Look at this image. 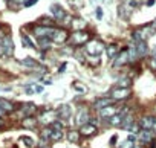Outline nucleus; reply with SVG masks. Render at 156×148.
Instances as JSON below:
<instances>
[{
  "mask_svg": "<svg viewBox=\"0 0 156 148\" xmlns=\"http://www.w3.org/2000/svg\"><path fill=\"white\" fill-rule=\"evenodd\" d=\"M69 38H70L72 46H83V44H87L90 41V35L86 31H75Z\"/></svg>",
  "mask_w": 156,
  "mask_h": 148,
  "instance_id": "obj_1",
  "label": "nucleus"
},
{
  "mask_svg": "<svg viewBox=\"0 0 156 148\" xmlns=\"http://www.w3.org/2000/svg\"><path fill=\"white\" fill-rule=\"evenodd\" d=\"M14 53V43L11 40L9 35L2 37L0 38V55H5V57H11Z\"/></svg>",
  "mask_w": 156,
  "mask_h": 148,
  "instance_id": "obj_2",
  "label": "nucleus"
},
{
  "mask_svg": "<svg viewBox=\"0 0 156 148\" xmlns=\"http://www.w3.org/2000/svg\"><path fill=\"white\" fill-rule=\"evenodd\" d=\"M103 50H104V44H103L100 40H90V41L86 44V52H87V55L100 57Z\"/></svg>",
  "mask_w": 156,
  "mask_h": 148,
  "instance_id": "obj_3",
  "label": "nucleus"
},
{
  "mask_svg": "<svg viewBox=\"0 0 156 148\" xmlns=\"http://www.w3.org/2000/svg\"><path fill=\"white\" fill-rule=\"evenodd\" d=\"M132 95V89L130 87H115L110 90V98L113 101H122L127 99Z\"/></svg>",
  "mask_w": 156,
  "mask_h": 148,
  "instance_id": "obj_4",
  "label": "nucleus"
},
{
  "mask_svg": "<svg viewBox=\"0 0 156 148\" xmlns=\"http://www.w3.org/2000/svg\"><path fill=\"white\" fill-rule=\"evenodd\" d=\"M54 31H55V28L41 26V25L34 28V34H35V37H37V38H44V37L51 38V37H52V34H54Z\"/></svg>",
  "mask_w": 156,
  "mask_h": 148,
  "instance_id": "obj_5",
  "label": "nucleus"
},
{
  "mask_svg": "<svg viewBox=\"0 0 156 148\" xmlns=\"http://www.w3.org/2000/svg\"><path fill=\"white\" fill-rule=\"evenodd\" d=\"M130 61V58H129V49H122L118 55H116V58H115V61H113V67H122L124 64H127Z\"/></svg>",
  "mask_w": 156,
  "mask_h": 148,
  "instance_id": "obj_6",
  "label": "nucleus"
},
{
  "mask_svg": "<svg viewBox=\"0 0 156 148\" xmlns=\"http://www.w3.org/2000/svg\"><path fill=\"white\" fill-rule=\"evenodd\" d=\"M89 121V112L86 107H80L78 108V113H76V118H75V122L76 124H80V125H84L87 124Z\"/></svg>",
  "mask_w": 156,
  "mask_h": 148,
  "instance_id": "obj_7",
  "label": "nucleus"
},
{
  "mask_svg": "<svg viewBox=\"0 0 156 148\" xmlns=\"http://www.w3.org/2000/svg\"><path fill=\"white\" fill-rule=\"evenodd\" d=\"M67 38H69V34H67L66 29H55L52 37H51V40L55 41V43H64Z\"/></svg>",
  "mask_w": 156,
  "mask_h": 148,
  "instance_id": "obj_8",
  "label": "nucleus"
},
{
  "mask_svg": "<svg viewBox=\"0 0 156 148\" xmlns=\"http://www.w3.org/2000/svg\"><path fill=\"white\" fill-rule=\"evenodd\" d=\"M35 110H37L35 104H32V102H26V104H23V105H22V108H20V115H22V116H23V119H25V118L32 116V115L35 113Z\"/></svg>",
  "mask_w": 156,
  "mask_h": 148,
  "instance_id": "obj_9",
  "label": "nucleus"
},
{
  "mask_svg": "<svg viewBox=\"0 0 156 148\" xmlns=\"http://www.w3.org/2000/svg\"><path fill=\"white\" fill-rule=\"evenodd\" d=\"M70 115H72V108H70V105H67V104L60 105L58 110H57V116H58L60 119H63V121H67V119L70 118Z\"/></svg>",
  "mask_w": 156,
  "mask_h": 148,
  "instance_id": "obj_10",
  "label": "nucleus"
},
{
  "mask_svg": "<svg viewBox=\"0 0 156 148\" xmlns=\"http://www.w3.org/2000/svg\"><path fill=\"white\" fill-rule=\"evenodd\" d=\"M80 133H81V136H92V134L98 133V128H97L95 124L87 122V124H84V125L80 127Z\"/></svg>",
  "mask_w": 156,
  "mask_h": 148,
  "instance_id": "obj_11",
  "label": "nucleus"
},
{
  "mask_svg": "<svg viewBox=\"0 0 156 148\" xmlns=\"http://www.w3.org/2000/svg\"><path fill=\"white\" fill-rule=\"evenodd\" d=\"M51 12H52V15L55 17V20H60V22L67 17L66 11H64L60 5H52V6H51Z\"/></svg>",
  "mask_w": 156,
  "mask_h": 148,
  "instance_id": "obj_12",
  "label": "nucleus"
},
{
  "mask_svg": "<svg viewBox=\"0 0 156 148\" xmlns=\"http://www.w3.org/2000/svg\"><path fill=\"white\" fill-rule=\"evenodd\" d=\"M154 124H156V118H153V116H144L139 121V125L142 127V130H151V128H154Z\"/></svg>",
  "mask_w": 156,
  "mask_h": 148,
  "instance_id": "obj_13",
  "label": "nucleus"
},
{
  "mask_svg": "<svg viewBox=\"0 0 156 148\" xmlns=\"http://www.w3.org/2000/svg\"><path fill=\"white\" fill-rule=\"evenodd\" d=\"M0 110L3 113H12L16 110V105L14 102H11L9 99H5V98H0Z\"/></svg>",
  "mask_w": 156,
  "mask_h": 148,
  "instance_id": "obj_14",
  "label": "nucleus"
},
{
  "mask_svg": "<svg viewBox=\"0 0 156 148\" xmlns=\"http://www.w3.org/2000/svg\"><path fill=\"white\" fill-rule=\"evenodd\" d=\"M112 104H113V99L112 98H100V99H97L94 102V107L98 108V110H103V108H106V107H109Z\"/></svg>",
  "mask_w": 156,
  "mask_h": 148,
  "instance_id": "obj_15",
  "label": "nucleus"
},
{
  "mask_svg": "<svg viewBox=\"0 0 156 148\" xmlns=\"http://www.w3.org/2000/svg\"><path fill=\"white\" fill-rule=\"evenodd\" d=\"M139 139H141V142H144V143H150V142L153 140V133H151V130H141V131H139Z\"/></svg>",
  "mask_w": 156,
  "mask_h": 148,
  "instance_id": "obj_16",
  "label": "nucleus"
},
{
  "mask_svg": "<svg viewBox=\"0 0 156 148\" xmlns=\"http://www.w3.org/2000/svg\"><path fill=\"white\" fill-rule=\"evenodd\" d=\"M135 47H136V53H138V57H144V55L148 52V49H147V43H145V41L135 43Z\"/></svg>",
  "mask_w": 156,
  "mask_h": 148,
  "instance_id": "obj_17",
  "label": "nucleus"
},
{
  "mask_svg": "<svg viewBox=\"0 0 156 148\" xmlns=\"http://www.w3.org/2000/svg\"><path fill=\"white\" fill-rule=\"evenodd\" d=\"M100 115H101V118H109V119H110L113 115H116V108H115L113 105H109V107L100 110Z\"/></svg>",
  "mask_w": 156,
  "mask_h": 148,
  "instance_id": "obj_18",
  "label": "nucleus"
},
{
  "mask_svg": "<svg viewBox=\"0 0 156 148\" xmlns=\"http://www.w3.org/2000/svg\"><path fill=\"white\" fill-rule=\"evenodd\" d=\"M80 136H81V133L80 131H75V130H70L67 133V139L72 143H80Z\"/></svg>",
  "mask_w": 156,
  "mask_h": 148,
  "instance_id": "obj_19",
  "label": "nucleus"
},
{
  "mask_svg": "<svg viewBox=\"0 0 156 148\" xmlns=\"http://www.w3.org/2000/svg\"><path fill=\"white\" fill-rule=\"evenodd\" d=\"M119 53V49H118V46L116 44H110L109 47H107V58L109 60H113V58H116V55Z\"/></svg>",
  "mask_w": 156,
  "mask_h": 148,
  "instance_id": "obj_20",
  "label": "nucleus"
},
{
  "mask_svg": "<svg viewBox=\"0 0 156 148\" xmlns=\"http://www.w3.org/2000/svg\"><path fill=\"white\" fill-rule=\"evenodd\" d=\"M22 125H23L25 128H35L37 121H35L32 116H29V118H25V119L22 121Z\"/></svg>",
  "mask_w": 156,
  "mask_h": 148,
  "instance_id": "obj_21",
  "label": "nucleus"
},
{
  "mask_svg": "<svg viewBox=\"0 0 156 148\" xmlns=\"http://www.w3.org/2000/svg\"><path fill=\"white\" fill-rule=\"evenodd\" d=\"M72 89L76 90V92H80V93H86L87 92V87L83 83H80V81H73L72 83Z\"/></svg>",
  "mask_w": 156,
  "mask_h": 148,
  "instance_id": "obj_22",
  "label": "nucleus"
},
{
  "mask_svg": "<svg viewBox=\"0 0 156 148\" xmlns=\"http://www.w3.org/2000/svg\"><path fill=\"white\" fill-rule=\"evenodd\" d=\"M132 119H133V118H132V115H130V113H129V115H126V118L122 119V122H121V125H119V127H121V128H124V130H129V128H130V125L133 124V121H132Z\"/></svg>",
  "mask_w": 156,
  "mask_h": 148,
  "instance_id": "obj_23",
  "label": "nucleus"
},
{
  "mask_svg": "<svg viewBox=\"0 0 156 148\" xmlns=\"http://www.w3.org/2000/svg\"><path fill=\"white\" fill-rule=\"evenodd\" d=\"M20 64H23L26 67H38V63L34 58H23V60H20Z\"/></svg>",
  "mask_w": 156,
  "mask_h": 148,
  "instance_id": "obj_24",
  "label": "nucleus"
},
{
  "mask_svg": "<svg viewBox=\"0 0 156 148\" xmlns=\"http://www.w3.org/2000/svg\"><path fill=\"white\" fill-rule=\"evenodd\" d=\"M19 142H20V143H25V145H23L25 148H34V140H32L31 137H28V136H22V137L19 139Z\"/></svg>",
  "mask_w": 156,
  "mask_h": 148,
  "instance_id": "obj_25",
  "label": "nucleus"
},
{
  "mask_svg": "<svg viewBox=\"0 0 156 148\" xmlns=\"http://www.w3.org/2000/svg\"><path fill=\"white\" fill-rule=\"evenodd\" d=\"M72 26L75 28V31H83V28L86 26V22L81 19H75V20H72Z\"/></svg>",
  "mask_w": 156,
  "mask_h": 148,
  "instance_id": "obj_26",
  "label": "nucleus"
},
{
  "mask_svg": "<svg viewBox=\"0 0 156 148\" xmlns=\"http://www.w3.org/2000/svg\"><path fill=\"white\" fill-rule=\"evenodd\" d=\"M51 38H48V37H44V38H38V44L43 47V49H48L49 46H51Z\"/></svg>",
  "mask_w": 156,
  "mask_h": 148,
  "instance_id": "obj_27",
  "label": "nucleus"
},
{
  "mask_svg": "<svg viewBox=\"0 0 156 148\" xmlns=\"http://www.w3.org/2000/svg\"><path fill=\"white\" fill-rule=\"evenodd\" d=\"M22 43H23V46H25V47H34V43L29 40V37H28V35H22Z\"/></svg>",
  "mask_w": 156,
  "mask_h": 148,
  "instance_id": "obj_28",
  "label": "nucleus"
},
{
  "mask_svg": "<svg viewBox=\"0 0 156 148\" xmlns=\"http://www.w3.org/2000/svg\"><path fill=\"white\" fill-rule=\"evenodd\" d=\"M51 127V125H49ZM63 137V133L61 131H57V130H52V133H51V140H60Z\"/></svg>",
  "mask_w": 156,
  "mask_h": 148,
  "instance_id": "obj_29",
  "label": "nucleus"
},
{
  "mask_svg": "<svg viewBox=\"0 0 156 148\" xmlns=\"http://www.w3.org/2000/svg\"><path fill=\"white\" fill-rule=\"evenodd\" d=\"M130 84H132V80L130 78H122V80L118 81V86L119 87H130Z\"/></svg>",
  "mask_w": 156,
  "mask_h": 148,
  "instance_id": "obj_30",
  "label": "nucleus"
},
{
  "mask_svg": "<svg viewBox=\"0 0 156 148\" xmlns=\"http://www.w3.org/2000/svg\"><path fill=\"white\" fill-rule=\"evenodd\" d=\"M40 25H41V26H49V28H52L54 22H52L51 19H48V17H43V19H40Z\"/></svg>",
  "mask_w": 156,
  "mask_h": 148,
  "instance_id": "obj_31",
  "label": "nucleus"
},
{
  "mask_svg": "<svg viewBox=\"0 0 156 148\" xmlns=\"http://www.w3.org/2000/svg\"><path fill=\"white\" fill-rule=\"evenodd\" d=\"M51 128H52V130H57V131H61V130H63V124H61L60 121H54V122L51 124Z\"/></svg>",
  "mask_w": 156,
  "mask_h": 148,
  "instance_id": "obj_32",
  "label": "nucleus"
},
{
  "mask_svg": "<svg viewBox=\"0 0 156 148\" xmlns=\"http://www.w3.org/2000/svg\"><path fill=\"white\" fill-rule=\"evenodd\" d=\"M121 148H135V145H133V142H132V140H129V139H127V140L121 145Z\"/></svg>",
  "mask_w": 156,
  "mask_h": 148,
  "instance_id": "obj_33",
  "label": "nucleus"
},
{
  "mask_svg": "<svg viewBox=\"0 0 156 148\" xmlns=\"http://www.w3.org/2000/svg\"><path fill=\"white\" fill-rule=\"evenodd\" d=\"M148 66H150V69H151V70H154V72H156V58H151V60H150V63H148Z\"/></svg>",
  "mask_w": 156,
  "mask_h": 148,
  "instance_id": "obj_34",
  "label": "nucleus"
},
{
  "mask_svg": "<svg viewBox=\"0 0 156 148\" xmlns=\"http://www.w3.org/2000/svg\"><path fill=\"white\" fill-rule=\"evenodd\" d=\"M37 3V0H25V3H23V6H32V5H35Z\"/></svg>",
  "mask_w": 156,
  "mask_h": 148,
  "instance_id": "obj_35",
  "label": "nucleus"
},
{
  "mask_svg": "<svg viewBox=\"0 0 156 148\" xmlns=\"http://www.w3.org/2000/svg\"><path fill=\"white\" fill-rule=\"evenodd\" d=\"M97 19H98V20L103 19V9H101V8H97Z\"/></svg>",
  "mask_w": 156,
  "mask_h": 148,
  "instance_id": "obj_36",
  "label": "nucleus"
},
{
  "mask_svg": "<svg viewBox=\"0 0 156 148\" xmlns=\"http://www.w3.org/2000/svg\"><path fill=\"white\" fill-rule=\"evenodd\" d=\"M64 70H66V63H63V64L60 66V69H58V72H60V73H63Z\"/></svg>",
  "mask_w": 156,
  "mask_h": 148,
  "instance_id": "obj_37",
  "label": "nucleus"
},
{
  "mask_svg": "<svg viewBox=\"0 0 156 148\" xmlns=\"http://www.w3.org/2000/svg\"><path fill=\"white\" fill-rule=\"evenodd\" d=\"M34 90H35L37 93H41V92H43V87H41V86H35V87H34Z\"/></svg>",
  "mask_w": 156,
  "mask_h": 148,
  "instance_id": "obj_38",
  "label": "nucleus"
},
{
  "mask_svg": "<svg viewBox=\"0 0 156 148\" xmlns=\"http://www.w3.org/2000/svg\"><path fill=\"white\" fill-rule=\"evenodd\" d=\"M116 139H118V137H116V136H113V137L110 139V145H115V142H116Z\"/></svg>",
  "mask_w": 156,
  "mask_h": 148,
  "instance_id": "obj_39",
  "label": "nucleus"
},
{
  "mask_svg": "<svg viewBox=\"0 0 156 148\" xmlns=\"http://www.w3.org/2000/svg\"><path fill=\"white\" fill-rule=\"evenodd\" d=\"M127 139H129V140H132V142H135V139H136V137H135L133 134H129V137H127Z\"/></svg>",
  "mask_w": 156,
  "mask_h": 148,
  "instance_id": "obj_40",
  "label": "nucleus"
},
{
  "mask_svg": "<svg viewBox=\"0 0 156 148\" xmlns=\"http://www.w3.org/2000/svg\"><path fill=\"white\" fill-rule=\"evenodd\" d=\"M3 127H5V121L0 118V128H3Z\"/></svg>",
  "mask_w": 156,
  "mask_h": 148,
  "instance_id": "obj_41",
  "label": "nucleus"
},
{
  "mask_svg": "<svg viewBox=\"0 0 156 148\" xmlns=\"http://www.w3.org/2000/svg\"><path fill=\"white\" fill-rule=\"evenodd\" d=\"M154 3V0H147V6H151Z\"/></svg>",
  "mask_w": 156,
  "mask_h": 148,
  "instance_id": "obj_42",
  "label": "nucleus"
},
{
  "mask_svg": "<svg viewBox=\"0 0 156 148\" xmlns=\"http://www.w3.org/2000/svg\"><path fill=\"white\" fill-rule=\"evenodd\" d=\"M151 53H153V58H156V47H154V49L151 50Z\"/></svg>",
  "mask_w": 156,
  "mask_h": 148,
  "instance_id": "obj_43",
  "label": "nucleus"
},
{
  "mask_svg": "<svg viewBox=\"0 0 156 148\" xmlns=\"http://www.w3.org/2000/svg\"><path fill=\"white\" fill-rule=\"evenodd\" d=\"M151 26H153V28H154V31H156V20H154V22L151 23Z\"/></svg>",
  "mask_w": 156,
  "mask_h": 148,
  "instance_id": "obj_44",
  "label": "nucleus"
},
{
  "mask_svg": "<svg viewBox=\"0 0 156 148\" xmlns=\"http://www.w3.org/2000/svg\"><path fill=\"white\" fill-rule=\"evenodd\" d=\"M154 128H156V124H154Z\"/></svg>",
  "mask_w": 156,
  "mask_h": 148,
  "instance_id": "obj_45",
  "label": "nucleus"
}]
</instances>
